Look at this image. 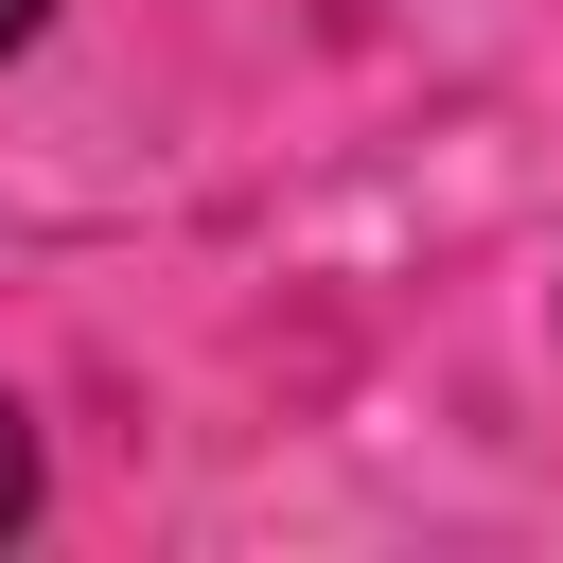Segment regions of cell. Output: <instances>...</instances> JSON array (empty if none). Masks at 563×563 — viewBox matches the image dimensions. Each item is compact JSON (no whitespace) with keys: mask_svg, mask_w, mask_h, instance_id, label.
Returning <instances> with one entry per match:
<instances>
[{"mask_svg":"<svg viewBox=\"0 0 563 563\" xmlns=\"http://www.w3.org/2000/svg\"><path fill=\"white\" fill-rule=\"evenodd\" d=\"M0 528H35V422L0 405Z\"/></svg>","mask_w":563,"mask_h":563,"instance_id":"obj_1","label":"cell"},{"mask_svg":"<svg viewBox=\"0 0 563 563\" xmlns=\"http://www.w3.org/2000/svg\"><path fill=\"white\" fill-rule=\"evenodd\" d=\"M35 18H53V0H0V53H18V35H35Z\"/></svg>","mask_w":563,"mask_h":563,"instance_id":"obj_2","label":"cell"}]
</instances>
